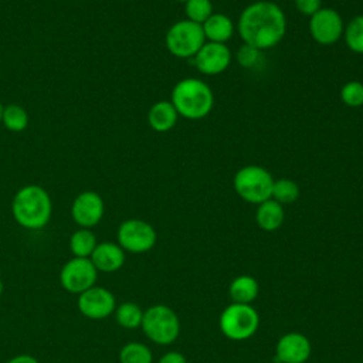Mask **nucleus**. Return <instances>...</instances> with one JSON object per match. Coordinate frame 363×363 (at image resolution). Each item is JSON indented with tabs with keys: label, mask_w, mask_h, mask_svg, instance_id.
Wrapping results in <instances>:
<instances>
[{
	"label": "nucleus",
	"mask_w": 363,
	"mask_h": 363,
	"mask_svg": "<svg viewBox=\"0 0 363 363\" xmlns=\"http://www.w3.org/2000/svg\"><path fill=\"white\" fill-rule=\"evenodd\" d=\"M294 3L299 13L309 17L322 9V0H294Z\"/></svg>",
	"instance_id": "nucleus-29"
},
{
	"label": "nucleus",
	"mask_w": 363,
	"mask_h": 363,
	"mask_svg": "<svg viewBox=\"0 0 363 363\" xmlns=\"http://www.w3.org/2000/svg\"><path fill=\"white\" fill-rule=\"evenodd\" d=\"M274 179L271 173L258 164H247L241 167L233 180L235 193L248 203L259 204L271 199Z\"/></svg>",
	"instance_id": "nucleus-4"
},
{
	"label": "nucleus",
	"mask_w": 363,
	"mask_h": 363,
	"mask_svg": "<svg viewBox=\"0 0 363 363\" xmlns=\"http://www.w3.org/2000/svg\"><path fill=\"white\" fill-rule=\"evenodd\" d=\"M105 203L104 199L96 191H82L79 193L71 206L72 220L82 228L95 227L104 217Z\"/></svg>",
	"instance_id": "nucleus-12"
},
{
	"label": "nucleus",
	"mask_w": 363,
	"mask_h": 363,
	"mask_svg": "<svg viewBox=\"0 0 363 363\" xmlns=\"http://www.w3.org/2000/svg\"><path fill=\"white\" fill-rule=\"evenodd\" d=\"M196 68L204 75H218L224 72L231 62V51L227 44L206 41L193 57Z\"/></svg>",
	"instance_id": "nucleus-13"
},
{
	"label": "nucleus",
	"mask_w": 363,
	"mask_h": 363,
	"mask_svg": "<svg viewBox=\"0 0 363 363\" xmlns=\"http://www.w3.org/2000/svg\"><path fill=\"white\" fill-rule=\"evenodd\" d=\"M3 108H4V106H3V104H1V102H0V122H1V115H3Z\"/></svg>",
	"instance_id": "nucleus-33"
},
{
	"label": "nucleus",
	"mask_w": 363,
	"mask_h": 363,
	"mask_svg": "<svg viewBox=\"0 0 363 363\" xmlns=\"http://www.w3.org/2000/svg\"><path fill=\"white\" fill-rule=\"evenodd\" d=\"M142 329L157 345L173 343L180 333V322L176 312L166 305H153L143 312Z\"/></svg>",
	"instance_id": "nucleus-5"
},
{
	"label": "nucleus",
	"mask_w": 363,
	"mask_h": 363,
	"mask_svg": "<svg viewBox=\"0 0 363 363\" xmlns=\"http://www.w3.org/2000/svg\"><path fill=\"white\" fill-rule=\"evenodd\" d=\"M179 113L170 101H159L153 104L147 112V122L156 132H167L177 122Z\"/></svg>",
	"instance_id": "nucleus-17"
},
{
	"label": "nucleus",
	"mask_w": 363,
	"mask_h": 363,
	"mask_svg": "<svg viewBox=\"0 0 363 363\" xmlns=\"http://www.w3.org/2000/svg\"><path fill=\"white\" fill-rule=\"evenodd\" d=\"M89 259L92 261L96 271L109 274L122 268L125 264V251L119 244L111 241L98 242Z\"/></svg>",
	"instance_id": "nucleus-15"
},
{
	"label": "nucleus",
	"mask_w": 363,
	"mask_h": 363,
	"mask_svg": "<svg viewBox=\"0 0 363 363\" xmlns=\"http://www.w3.org/2000/svg\"><path fill=\"white\" fill-rule=\"evenodd\" d=\"M184 13L187 20L203 24L213 14L211 0H187L184 3Z\"/></svg>",
	"instance_id": "nucleus-26"
},
{
	"label": "nucleus",
	"mask_w": 363,
	"mask_h": 363,
	"mask_svg": "<svg viewBox=\"0 0 363 363\" xmlns=\"http://www.w3.org/2000/svg\"><path fill=\"white\" fill-rule=\"evenodd\" d=\"M228 291L234 303L250 305L258 295V282L250 275H241L230 284Z\"/></svg>",
	"instance_id": "nucleus-19"
},
{
	"label": "nucleus",
	"mask_w": 363,
	"mask_h": 363,
	"mask_svg": "<svg viewBox=\"0 0 363 363\" xmlns=\"http://www.w3.org/2000/svg\"><path fill=\"white\" fill-rule=\"evenodd\" d=\"M345 31L342 16L329 7H322L309 20V33L312 38L322 45H332L340 40Z\"/></svg>",
	"instance_id": "nucleus-10"
},
{
	"label": "nucleus",
	"mask_w": 363,
	"mask_h": 363,
	"mask_svg": "<svg viewBox=\"0 0 363 363\" xmlns=\"http://www.w3.org/2000/svg\"><path fill=\"white\" fill-rule=\"evenodd\" d=\"M6 363H40V362L31 354H17L9 359Z\"/></svg>",
	"instance_id": "nucleus-31"
},
{
	"label": "nucleus",
	"mask_w": 363,
	"mask_h": 363,
	"mask_svg": "<svg viewBox=\"0 0 363 363\" xmlns=\"http://www.w3.org/2000/svg\"><path fill=\"white\" fill-rule=\"evenodd\" d=\"M259 325L257 311L245 303L228 305L220 316L221 332L233 340H244L251 337Z\"/></svg>",
	"instance_id": "nucleus-7"
},
{
	"label": "nucleus",
	"mask_w": 363,
	"mask_h": 363,
	"mask_svg": "<svg viewBox=\"0 0 363 363\" xmlns=\"http://www.w3.org/2000/svg\"><path fill=\"white\" fill-rule=\"evenodd\" d=\"M52 201L44 187L28 184L21 187L13 197L11 214L18 225L27 230H40L51 218Z\"/></svg>",
	"instance_id": "nucleus-2"
},
{
	"label": "nucleus",
	"mask_w": 363,
	"mask_h": 363,
	"mask_svg": "<svg viewBox=\"0 0 363 363\" xmlns=\"http://www.w3.org/2000/svg\"><path fill=\"white\" fill-rule=\"evenodd\" d=\"M284 217H285V213H284L282 204H279L274 199H268L259 203L255 213L257 224L259 225V228L265 231L278 230L284 223Z\"/></svg>",
	"instance_id": "nucleus-18"
},
{
	"label": "nucleus",
	"mask_w": 363,
	"mask_h": 363,
	"mask_svg": "<svg viewBox=\"0 0 363 363\" xmlns=\"http://www.w3.org/2000/svg\"><path fill=\"white\" fill-rule=\"evenodd\" d=\"M150 349L139 342L126 343L119 352V363H152Z\"/></svg>",
	"instance_id": "nucleus-24"
},
{
	"label": "nucleus",
	"mask_w": 363,
	"mask_h": 363,
	"mask_svg": "<svg viewBox=\"0 0 363 363\" xmlns=\"http://www.w3.org/2000/svg\"><path fill=\"white\" fill-rule=\"evenodd\" d=\"M169 52L177 58H193L206 43L201 24L180 20L170 26L164 37Z\"/></svg>",
	"instance_id": "nucleus-6"
},
{
	"label": "nucleus",
	"mask_w": 363,
	"mask_h": 363,
	"mask_svg": "<svg viewBox=\"0 0 363 363\" xmlns=\"http://www.w3.org/2000/svg\"><path fill=\"white\" fill-rule=\"evenodd\" d=\"M311 356V342L302 333H286L277 343L278 363H305Z\"/></svg>",
	"instance_id": "nucleus-14"
},
{
	"label": "nucleus",
	"mask_w": 363,
	"mask_h": 363,
	"mask_svg": "<svg viewBox=\"0 0 363 363\" xmlns=\"http://www.w3.org/2000/svg\"><path fill=\"white\" fill-rule=\"evenodd\" d=\"M98 271L89 258L72 257L68 259L60 271V284L69 292L79 295L84 291L95 285Z\"/></svg>",
	"instance_id": "nucleus-9"
},
{
	"label": "nucleus",
	"mask_w": 363,
	"mask_h": 363,
	"mask_svg": "<svg viewBox=\"0 0 363 363\" xmlns=\"http://www.w3.org/2000/svg\"><path fill=\"white\" fill-rule=\"evenodd\" d=\"M143 311L135 302H123L115 309V319L118 325L125 329H136L142 325Z\"/></svg>",
	"instance_id": "nucleus-22"
},
{
	"label": "nucleus",
	"mask_w": 363,
	"mask_h": 363,
	"mask_svg": "<svg viewBox=\"0 0 363 363\" xmlns=\"http://www.w3.org/2000/svg\"><path fill=\"white\" fill-rule=\"evenodd\" d=\"M96 237L91 228L79 227L69 237V250L74 257L89 258L96 247Z\"/></svg>",
	"instance_id": "nucleus-20"
},
{
	"label": "nucleus",
	"mask_w": 363,
	"mask_h": 363,
	"mask_svg": "<svg viewBox=\"0 0 363 363\" xmlns=\"http://www.w3.org/2000/svg\"><path fill=\"white\" fill-rule=\"evenodd\" d=\"M156 238L155 228L139 218L125 220L118 228V244L123 251L132 254L147 252L155 247Z\"/></svg>",
	"instance_id": "nucleus-8"
},
{
	"label": "nucleus",
	"mask_w": 363,
	"mask_h": 363,
	"mask_svg": "<svg viewBox=\"0 0 363 363\" xmlns=\"http://www.w3.org/2000/svg\"><path fill=\"white\" fill-rule=\"evenodd\" d=\"M159 363H187L186 357L179 352H167L159 360Z\"/></svg>",
	"instance_id": "nucleus-30"
},
{
	"label": "nucleus",
	"mask_w": 363,
	"mask_h": 363,
	"mask_svg": "<svg viewBox=\"0 0 363 363\" xmlns=\"http://www.w3.org/2000/svg\"><path fill=\"white\" fill-rule=\"evenodd\" d=\"M170 102L180 116L191 121L206 118L214 105L211 88L199 78H184L179 81L170 95Z\"/></svg>",
	"instance_id": "nucleus-3"
},
{
	"label": "nucleus",
	"mask_w": 363,
	"mask_h": 363,
	"mask_svg": "<svg viewBox=\"0 0 363 363\" xmlns=\"http://www.w3.org/2000/svg\"><path fill=\"white\" fill-rule=\"evenodd\" d=\"M177 1H183V3H186V1H187V0H177Z\"/></svg>",
	"instance_id": "nucleus-34"
},
{
	"label": "nucleus",
	"mask_w": 363,
	"mask_h": 363,
	"mask_svg": "<svg viewBox=\"0 0 363 363\" xmlns=\"http://www.w3.org/2000/svg\"><path fill=\"white\" fill-rule=\"evenodd\" d=\"M259 54H261L259 50H257V48L252 47V45H248V44H244V43H242V45L237 50L235 57H237V62H238L241 67H244V68H252V67L258 62Z\"/></svg>",
	"instance_id": "nucleus-28"
},
{
	"label": "nucleus",
	"mask_w": 363,
	"mask_h": 363,
	"mask_svg": "<svg viewBox=\"0 0 363 363\" xmlns=\"http://www.w3.org/2000/svg\"><path fill=\"white\" fill-rule=\"evenodd\" d=\"M3 289H4V284H3V281L0 279V295L3 294Z\"/></svg>",
	"instance_id": "nucleus-32"
},
{
	"label": "nucleus",
	"mask_w": 363,
	"mask_h": 363,
	"mask_svg": "<svg viewBox=\"0 0 363 363\" xmlns=\"http://www.w3.org/2000/svg\"><path fill=\"white\" fill-rule=\"evenodd\" d=\"M340 99L350 108H359L363 105V82L349 81L340 89Z\"/></svg>",
	"instance_id": "nucleus-27"
},
{
	"label": "nucleus",
	"mask_w": 363,
	"mask_h": 363,
	"mask_svg": "<svg viewBox=\"0 0 363 363\" xmlns=\"http://www.w3.org/2000/svg\"><path fill=\"white\" fill-rule=\"evenodd\" d=\"M203 33L206 41L225 44L234 34V23L233 20L221 13H213L203 24Z\"/></svg>",
	"instance_id": "nucleus-16"
},
{
	"label": "nucleus",
	"mask_w": 363,
	"mask_h": 363,
	"mask_svg": "<svg viewBox=\"0 0 363 363\" xmlns=\"http://www.w3.org/2000/svg\"><path fill=\"white\" fill-rule=\"evenodd\" d=\"M77 305L82 316L91 320H101L115 312L116 299L109 289L94 285L78 295Z\"/></svg>",
	"instance_id": "nucleus-11"
},
{
	"label": "nucleus",
	"mask_w": 363,
	"mask_h": 363,
	"mask_svg": "<svg viewBox=\"0 0 363 363\" xmlns=\"http://www.w3.org/2000/svg\"><path fill=\"white\" fill-rule=\"evenodd\" d=\"M346 45L356 54H363V14L354 16L345 27Z\"/></svg>",
	"instance_id": "nucleus-25"
},
{
	"label": "nucleus",
	"mask_w": 363,
	"mask_h": 363,
	"mask_svg": "<svg viewBox=\"0 0 363 363\" xmlns=\"http://www.w3.org/2000/svg\"><path fill=\"white\" fill-rule=\"evenodd\" d=\"M299 194H301V190H299V186L296 184V182H294L291 179H285V177L274 180L271 199H274L279 204L294 203L298 200Z\"/></svg>",
	"instance_id": "nucleus-23"
},
{
	"label": "nucleus",
	"mask_w": 363,
	"mask_h": 363,
	"mask_svg": "<svg viewBox=\"0 0 363 363\" xmlns=\"http://www.w3.org/2000/svg\"><path fill=\"white\" fill-rule=\"evenodd\" d=\"M1 123L10 132H23L28 126V113L21 105L10 104L3 108Z\"/></svg>",
	"instance_id": "nucleus-21"
},
{
	"label": "nucleus",
	"mask_w": 363,
	"mask_h": 363,
	"mask_svg": "<svg viewBox=\"0 0 363 363\" xmlns=\"http://www.w3.org/2000/svg\"><path fill=\"white\" fill-rule=\"evenodd\" d=\"M237 30L244 44L252 45L259 51L268 50L284 38L286 17L274 1H254L241 11Z\"/></svg>",
	"instance_id": "nucleus-1"
}]
</instances>
